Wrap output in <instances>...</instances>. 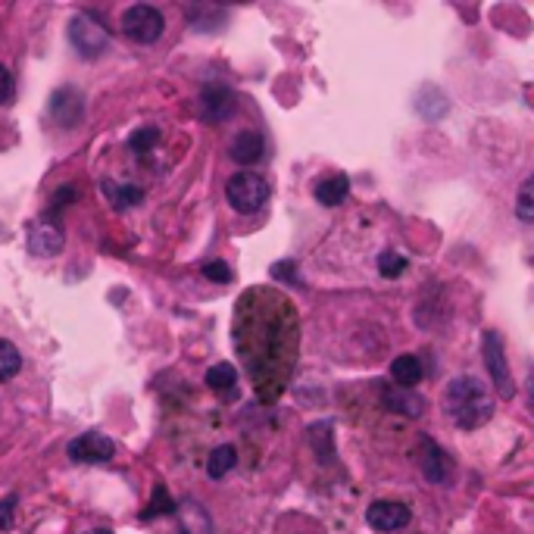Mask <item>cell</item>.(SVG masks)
<instances>
[{
  "instance_id": "5",
  "label": "cell",
  "mask_w": 534,
  "mask_h": 534,
  "mask_svg": "<svg viewBox=\"0 0 534 534\" xmlns=\"http://www.w3.org/2000/svg\"><path fill=\"white\" fill-rule=\"evenodd\" d=\"M166 29V19L157 7L150 4H135L122 13V32L138 44H154Z\"/></svg>"
},
{
  "instance_id": "6",
  "label": "cell",
  "mask_w": 534,
  "mask_h": 534,
  "mask_svg": "<svg viewBox=\"0 0 534 534\" xmlns=\"http://www.w3.org/2000/svg\"><path fill=\"white\" fill-rule=\"evenodd\" d=\"M25 241H29V250L35 257H54V253L63 250V228L54 219H35L29 225V232H25Z\"/></svg>"
},
{
  "instance_id": "21",
  "label": "cell",
  "mask_w": 534,
  "mask_h": 534,
  "mask_svg": "<svg viewBox=\"0 0 534 534\" xmlns=\"http://www.w3.org/2000/svg\"><path fill=\"white\" fill-rule=\"evenodd\" d=\"M310 441H313V447H316V456H319V460H328V456H332L335 444H332V431H328L325 422H319V425L310 428Z\"/></svg>"
},
{
  "instance_id": "11",
  "label": "cell",
  "mask_w": 534,
  "mask_h": 534,
  "mask_svg": "<svg viewBox=\"0 0 534 534\" xmlns=\"http://www.w3.org/2000/svg\"><path fill=\"white\" fill-rule=\"evenodd\" d=\"M419 463H422V472H425V478L428 481H447V475H450V460L444 456V450L438 447V444H431L428 438H422L419 441Z\"/></svg>"
},
{
  "instance_id": "9",
  "label": "cell",
  "mask_w": 534,
  "mask_h": 534,
  "mask_svg": "<svg viewBox=\"0 0 534 534\" xmlns=\"http://www.w3.org/2000/svg\"><path fill=\"white\" fill-rule=\"evenodd\" d=\"M50 113H54V119L60 125H66V129L79 125V119L85 116V97H82V91H75V88L57 91L54 100H50Z\"/></svg>"
},
{
  "instance_id": "10",
  "label": "cell",
  "mask_w": 534,
  "mask_h": 534,
  "mask_svg": "<svg viewBox=\"0 0 534 534\" xmlns=\"http://www.w3.org/2000/svg\"><path fill=\"white\" fill-rule=\"evenodd\" d=\"M200 107H203V116L207 119H228L235 113V94L228 91L225 85H210V88H203L200 94Z\"/></svg>"
},
{
  "instance_id": "26",
  "label": "cell",
  "mask_w": 534,
  "mask_h": 534,
  "mask_svg": "<svg viewBox=\"0 0 534 534\" xmlns=\"http://www.w3.org/2000/svg\"><path fill=\"white\" fill-rule=\"evenodd\" d=\"M10 97H13V75L7 66H0V107H4Z\"/></svg>"
},
{
  "instance_id": "17",
  "label": "cell",
  "mask_w": 534,
  "mask_h": 534,
  "mask_svg": "<svg viewBox=\"0 0 534 534\" xmlns=\"http://www.w3.org/2000/svg\"><path fill=\"white\" fill-rule=\"evenodd\" d=\"M104 194L113 200L116 210H129V207H138L144 191L135 188V185H116V182H104Z\"/></svg>"
},
{
  "instance_id": "20",
  "label": "cell",
  "mask_w": 534,
  "mask_h": 534,
  "mask_svg": "<svg viewBox=\"0 0 534 534\" xmlns=\"http://www.w3.org/2000/svg\"><path fill=\"white\" fill-rule=\"evenodd\" d=\"M516 216H519V222H525V225H531V222H534V178H525L522 188H519Z\"/></svg>"
},
{
  "instance_id": "16",
  "label": "cell",
  "mask_w": 534,
  "mask_h": 534,
  "mask_svg": "<svg viewBox=\"0 0 534 534\" xmlns=\"http://www.w3.org/2000/svg\"><path fill=\"white\" fill-rule=\"evenodd\" d=\"M235 463H238V450L232 447V444H222V447H216L213 453H210V460H207V475L210 478H222V475H228L235 469Z\"/></svg>"
},
{
  "instance_id": "28",
  "label": "cell",
  "mask_w": 534,
  "mask_h": 534,
  "mask_svg": "<svg viewBox=\"0 0 534 534\" xmlns=\"http://www.w3.org/2000/svg\"><path fill=\"white\" fill-rule=\"evenodd\" d=\"M85 534H110L107 528H91V531H85Z\"/></svg>"
},
{
  "instance_id": "13",
  "label": "cell",
  "mask_w": 534,
  "mask_h": 534,
  "mask_svg": "<svg viewBox=\"0 0 534 534\" xmlns=\"http://www.w3.org/2000/svg\"><path fill=\"white\" fill-rule=\"evenodd\" d=\"M391 378H394L397 388L413 391L419 381H422V363H419V356H413V353L397 356V360L391 363Z\"/></svg>"
},
{
  "instance_id": "23",
  "label": "cell",
  "mask_w": 534,
  "mask_h": 534,
  "mask_svg": "<svg viewBox=\"0 0 534 534\" xmlns=\"http://www.w3.org/2000/svg\"><path fill=\"white\" fill-rule=\"evenodd\" d=\"M406 257H400V253H394V250H385L378 257V272L385 275V278H397V275H403L406 272Z\"/></svg>"
},
{
  "instance_id": "24",
  "label": "cell",
  "mask_w": 534,
  "mask_h": 534,
  "mask_svg": "<svg viewBox=\"0 0 534 534\" xmlns=\"http://www.w3.org/2000/svg\"><path fill=\"white\" fill-rule=\"evenodd\" d=\"M157 513H166V516L175 513V503L169 500V491H166V488H157V491H154V503H150V510H147L144 516L150 519V516H157Z\"/></svg>"
},
{
  "instance_id": "27",
  "label": "cell",
  "mask_w": 534,
  "mask_h": 534,
  "mask_svg": "<svg viewBox=\"0 0 534 534\" xmlns=\"http://www.w3.org/2000/svg\"><path fill=\"white\" fill-rule=\"evenodd\" d=\"M13 510H16V497L0 500V528H10L13 525Z\"/></svg>"
},
{
  "instance_id": "18",
  "label": "cell",
  "mask_w": 534,
  "mask_h": 534,
  "mask_svg": "<svg viewBox=\"0 0 534 534\" xmlns=\"http://www.w3.org/2000/svg\"><path fill=\"white\" fill-rule=\"evenodd\" d=\"M22 369V353L16 350L13 341L0 338V381H10Z\"/></svg>"
},
{
  "instance_id": "15",
  "label": "cell",
  "mask_w": 534,
  "mask_h": 534,
  "mask_svg": "<svg viewBox=\"0 0 534 534\" xmlns=\"http://www.w3.org/2000/svg\"><path fill=\"white\" fill-rule=\"evenodd\" d=\"M347 194H350L347 175H328L316 185V200L322 203V207H338V203L347 200Z\"/></svg>"
},
{
  "instance_id": "3",
  "label": "cell",
  "mask_w": 534,
  "mask_h": 534,
  "mask_svg": "<svg viewBox=\"0 0 534 534\" xmlns=\"http://www.w3.org/2000/svg\"><path fill=\"white\" fill-rule=\"evenodd\" d=\"M69 41L79 50V57L97 60V57H104V50L110 47V32L94 13H79L69 22Z\"/></svg>"
},
{
  "instance_id": "12",
  "label": "cell",
  "mask_w": 534,
  "mask_h": 534,
  "mask_svg": "<svg viewBox=\"0 0 534 534\" xmlns=\"http://www.w3.org/2000/svg\"><path fill=\"white\" fill-rule=\"evenodd\" d=\"M263 135L260 132H241L235 141H232V160L241 163V166H253L263 160Z\"/></svg>"
},
{
  "instance_id": "8",
  "label": "cell",
  "mask_w": 534,
  "mask_h": 534,
  "mask_svg": "<svg viewBox=\"0 0 534 534\" xmlns=\"http://www.w3.org/2000/svg\"><path fill=\"white\" fill-rule=\"evenodd\" d=\"M366 522L375 531H397L410 522V506L397 500H375L366 510Z\"/></svg>"
},
{
  "instance_id": "19",
  "label": "cell",
  "mask_w": 534,
  "mask_h": 534,
  "mask_svg": "<svg viewBox=\"0 0 534 534\" xmlns=\"http://www.w3.org/2000/svg\"><path fill=\"white\" fill-rule=\"evenodd\" d=\"M235 381H238V372H235V366H228V363L210 366V372H207V385H210L213 391L235 388Z\"/></svg>"
},
{
  "instance_id": "7",
  "label": "cell",
  "mask_w": 534,
  "mask_h": 534,
  "mask_svg": "<svg viewBox=\"0 0 534 534\" xmlns=\"http://www.w3.org/2000/svg\"><path fill=\"white\" fill-rule=\"evenodd\" d=\"M113 453H116V444L107 435H97V431L79 435L69 444L72 463H107V460H113Z\"/></svg>"
},
{
  "instance_id": "2",
  "label": "cell",
  "mask_w": 534,
  "mask_h": 534,
  "mask_svg": "<svg viewBox=\"0 0 534 534\" xmlns=\"http://www.w3.org/2000/svg\"><path fill=\"white\" fill-rule=\"evenodd\" d=\"M269 182L263 175H257V172H238V175H232L228 178V185H225V197H228V203L238 210V213H244V216H250V213H260L263 207H266V200H269Z\"/></svg>"
},
{
  "instance_id": "1",
  "label": "cell",
  "mask_w": 534,
  "mask_h": 534,
  "mask_svg": "<svg viewBox=\"0 0 534 534\" xmlns=\"http://www.w3.org/2000/svg\"><path fill=\"white\" fill-rule=\"evenodd\" d=\"M444 413L456 428L475 431L494 416V394L488 391V385L481 378L460 375V378H453L444 391Z\"/></svg>"
},
{
  "instance_id": "4",
  "label": "cell",
  "mask_w": 534,
  "mask_h": 534,
  "mask_svg": "<svg viewBox=\"0 0 534 534\" xmlns=\"http://www.w3.org/2000/svg\"><path fill=\"white\" fill-rule=\"evenodd\" d=\"M481 360H485V369L494 381V391L503 400H510L516 394V385H513V375H510V363H506L503 338L497 332H485V338H481Z\"/></svg>"
},
{
  "instance_id": "14",
  "label": "cell",
  "mask_w": 534,
  "mask_h": 534,
  "mask_svg": "<svg viewBox=\"0 0 534 534\" xmlns=\"http://www.w3.org/2000/svg\"><path fill=\"white\" fill-rule=\"evenodd\" d=\"M381 403H385V410L400 413V416H422V397L413 391H403V388H388L381 394Z\"/></svg>"
},
{
  "instance_id": "25",
  "label": "cell",
  "mask_w": 534,
  "mask_h": 534,
  "mask_svg": "<svg viewBox=\"0 0 534 534\" xmlns=\"http://www.w3.org/2000/svg\"><path fill=\"white\" fill-rule=\"evenodd\" d=\"M203 275H207L210 282H216V285H228V282H232V269H228L222 260H216V263H207V266H203Z\"/></svg>"
},
{
  "instance_id": "22",
  "label": "cell",
  "mask_w": 534,
  "mask_h": 534,
  "mask_svg": "<svg viewBox=\"0 0 534 534\" xmlns=\"http://www.w3.org/2000/svg\"><path fill=\"white\" fill-rule=\"evenodd\" d=\"M160 141V129H154V125H144V129H138L132 138H129V147L135 150V154H147V150H154Z\"/></svg>"
}]
</instances>
